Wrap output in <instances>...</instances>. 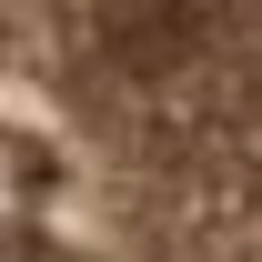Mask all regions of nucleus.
<instances>
[{
    "label": "nucleus",
    "instance_id": "1",
    "mask_svg": "<svg viewBox=\"0 0 262 262\" xmlns=\"http://www.w3.org/2000/svg\"><path fill=\"white\" fill-rule=\"evenodd\" d=\"M0 262H262V0H0Z\"/></svg>",
    "mask_w": 262,
    "mask_h": 262
}]
</instances>
